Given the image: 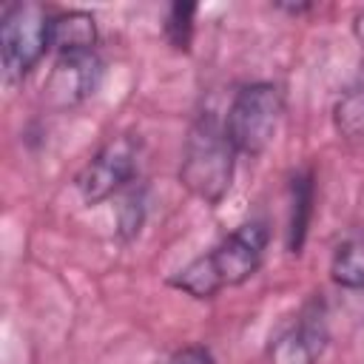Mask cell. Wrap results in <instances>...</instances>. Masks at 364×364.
I'll use <instances>...</instances> for the list:
<instances>
[{"instance_id": "obj_1", "label": "cell", "mask_w": 364, "mask_h": 364, "mask_svg": "<svg viewBox=\"0 0 364 364\" xmlns=\"http://www.w3.org/2000/svg\"><path fill=\"white\" fill-rule=\"evenodd\" d=\"M233 171L236 148L225 134V122L213 111L199 114L185 136L179 182L205 205H219L233 185Z\"/></svg>"}, {"instance_id": "obj_2", "label": "cell", "mask_w": 364, "mask_h": 364, "mask_svg": "<svg viewBox=\"0 0 364 364\" xmlns=\"http://www.w3.org/2000/svg\"><path fill=\"white\" fill-rule=\"evenodd\" d=\"M284 114V91L276 82H247L242 85L225 114V134L236 154L262 156L276 139Z\"/></svg>"}, {"instance_id": "obj_3", "label": "cell", "mask_w": 364, "mask_h": 364, "mask_svg": "<svg viewBox=\"0 0 364 364\" xmlns=\"http://www.w3.org/2000/svg\"><path fill=\"white\" fill-rule=\"evenodd\" d=\"M51 14L40 3H9L0 17V60L3 80L20 82L51 48Z\"/></svg>"}, {"instance_id": "obj_4", "label": "cell", "mask_w": 364, "mask_h": 364, "mask_svg": "<svg viewBox=\"0 0 364 364\" xmlns=\"http://www.w3.org/2000/svg\"><path fill=\"white\" fill-rule=\"evenodd\" d=\"M139 162V139L131 134L111 136L77 173L74 188L85 205H100L134 182Z\"/></svg>"}, {"instance_id": "obj_5", "label": "cell", "mask_w": 364, "mask_h": 364, "mask_svg": "<svg viewBox=\"0 0 364 364\" xmlns=\"http://www.w3.org/2000/svg\"><path fill=\"white\" fill-rule=\"evenodd\" d=\"M267 239H270V230H267L264 219H250V222H242L239 228H233L208 253L219 284L222 287H239L250 276H256V270L264 259Z\"/></svg>"}, {"instance_id": "obj_6", "label": "cell", "mask_w": 364, "mask_h": 364, "mask_svg": "<svg viewBox=\"0 0 364 364\" xmlns=\"http://www.w3.org/2000/svg\"><path fill=\"white\" fill-rule=\"evenodd\" d=\"M100 77H102V60L97 57V51L60 54L46 77L43 100L54 111L80 105L82 100H88L97 91Z\"/></svg>"}, {"instance_id": "obj_7", "label": "cell", "mask_w": 364, "mask_h": 364, "mask_svg": "<svg viewBox=\"0 0 364 364\" xmlns=\"http://www.w3.org/2000/svg\"><path fill=\"white\" fill-rule=\"evenodd\" d=\"M327 347V318L321 301H310L299 318L282 330L267 350L270 364H318Z\"/></svg>"}, {"instance_id": "obj_8", "label": "cell", "mask_w": 364, "mask_h": 364, "mask_svg": "<svg viewBox=\"0 0 364 364\" xmlns=\"http://www.w3.org/2000/svg\"><path fill=\"white\" fill-rule=\"evenodd\" d=\"M100 40L97 31V20L91 11L82 9H71V11H60L51 14V28H48V43L51 48L60 54H85L94 51Z\"/></svg>"}, {"instance_id": "obj_9", "label": "cell", "mask_w": 364, "mask_h": 364, "mask_svg": "<svg viewBox=\"0 0 364 364\" xmlns=\"http://www.w3.org/2000/svg\"><path fill=\"white\" fill-rule=\"evenodd\" d=\"M290 205H287V250L290 253H301L304 239H307V228L313 219V171H299L290 185Z\"/></svg>"}, {"instance_id": "obj_10", "label": "cell", "mask_w": 364, "mask_h": 364, "mask_svg": "<svg viewBox=\"0 0 364 364\" xmlns=\"http://www.w3.org/2000/svg\"><path fill=\"white\" fill-rule=\"evenodd\" d=\"M330 279L344 290H364V236H347L333 250Z\"/></svg>"}, {"instance_id": "obj_11", "label": "cell", "mask_w": 364, "mask_h": 364, "mask_svg": "<svg viewBox=\"0 0 364 364\" xmlns=\"http://www.w3.org/2000/svg\"><path fill=\"white\" fill-rule=\"evenodd\" d=\"M168 284L176 287V290H182V293H188L191 299H199V301L213 299V296L222 290V284H219V279H216V273H213V267H210L208 253H205V256H196V259L188 262L182 270H176V273L168 279Z\"/></svg>"}, {"instance_id": "obj_12", "label": "cell", "mask_w": 364, "mask_h": 364, "mask_svg": "<svg viewBox=\"0 0 364 364\" xmlns=\"http://www.w3.org/2000/svg\"><path fill=\"white\" fill-rule=\"evenodd\" d=\"M333 125L344 139H364V82L347 88L336 108H333Z\"/></svg>"}, {"instance_id": "obj_13", "label": "cell", "mask_w": 364, "mask_h": 364, "mask_svg": "<svg viewBox=\"0 0 364 364\" xmlns=\"http://www.w3.org/2000/svg\"><path fill=\"white\" fill-rule=\"evenodd\" d=\"M193 14H196V6L193 3H173L168 9V17H165V37L168 43L176 48V51H188L191 48V37H193Z\"/></svg>"}, {"instance_id": "obj_14", "label": "cell", "mask_w": 364, "mask_h": 364, "mask_svg": "<svg viewBox=\"0 0 364 364\" xmlns=\"http://www.w3.org/2000/svg\"><path fill=\"white\" fill-rule=\"evenodd\" d=\"M142 216H145V196H142V191H128V196L119 205V233H122V239H131V236L139 233Z\"/></svg>"}, {"instance_id": "obj_15", "label": "cell", "mask_w": 364, "mask_h": 364, "mask_svg": "<svg viewBox=\"0 0 364 364\" xmlns=\"http://www.w3.org/2000/svg\"><path fill=\"white\" fill-rule=\"evenodd\" d=\"M168 364H213V358H210V353L205 350V347H182V350H176L171 358H168Z\"/></svg>"}, {"instance_id": "obj_16", "label": "cell", "mask_w": 364, "mask_h": 364, "mask_svg": "<svg viewBox=\"0 0 364 364\" xmlns=\"http://www.w3.org/2000/svg\"><path fill=\"white\" fill-rule=\"evenodd\" d=\"M353 34H355V40L364 46V9L353 17Z\"/></svg>"}, {"instance_id": "obj_17", "label": "cell", "mask_w": 364, "mask_h": 364, "mask_svg": "<svg viewBox=\"0 0 364 364\" xmlns=\"http://www.w3.org/2000/svg\"><path fill=\"white\" fill-rule=\"evenodd\" d=\"M276 9H284L290 14H299V11H310L313 3H276Z\"/></svg>"}]
</instances>
